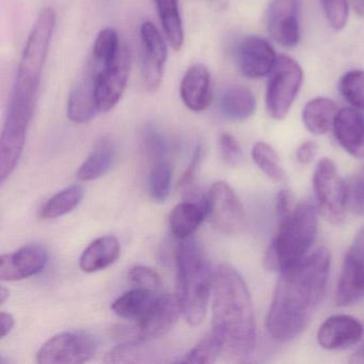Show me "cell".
Masks as SVG:
<instances>
[{
  "label": "cell",
  "instance_id": "cell-30",
  "mask_svg": "<svg viewBox=\"0 0 364 364\" xmlns=\"http://www.w3.org/2000/svg\"><path fill=\"white\" fill-rule=\"evenodd\" d=\"M120 39L118 33L114 28H104L97 33L92 48V57L91 58L99 63L100 65H108L118 56L120 52Z\"/></svg>",
  "mask_w": 364,
  "mask_h": 364
},
{
  "label": "cell",
  "instance_id": "cell-3",
  "mask_svg": "<svg viewBox=\"0 0 364 364\" xmlns=\"http://www.w3.org/2000/svg\"><path fill=\"white\" fill-rule=\"evenodd\" d=\"M56 23L57 14L52 7L40 11L21 57L8 110L33 118Z\"/></svg>",
  "mask_w": 364,
  "mask_h": 364
},
{
  "label": "cell",
  "instance_id": "cell-12",
  "mask_svg": "<svg viewBox=\"0 0 364 364\" xmlns=\"http://www.w3.org/2000/svg\"><path fill=\"white\" fill-rule=\"evenodd\" d=\"M181 313L182 309L178 296H157L154 304L132 328L133 340L146 342L165 336L174 327Z\"/></svg>",
  "mask_w": 364,
  "mask_h": 364
},
{
  "label": "cell",
  "instance_id": "cell-34",
  "mask_svg": "<svg viewBox=\"0 0 364 364\" xmlns=\"http://www.w3.org/2000/svg\"><path fill=\"white\" fill-rule=\"evenodd\" d=\"M341 95L355 109L364 112V71L353 70L340 82Z\"/></svg>",
  "mask_w": 364,
  "mask_h": 364
},
{
  "label": "cell",
  "instance_id": "cell-40",
  "mask_svg": "<svg viewBox=\"0 0 364 364\" xmlns=\"http://www.w3.org/2000/svg\"><path fill=\"white\" fill-rule=\"evenodd\" d=\"M202 154H203V149H202L201 146H198L197 148H196L195 152H193L191 164H189L188 167H187L186 171L183 174L182 178H181V186L191 184V181L195 178L196 172H197L200 164H201Z\"/></svg>",
  "mask_w": 364,
  "mask_h": 364
},
{
  "label": "cell",
  "instance_id": "cell-43",
  "mask_svg": "<svg viewBox=\"0 0 364 364\" xmlns=\"http://www.w3.org/2000/svg\"><path fill=\"white\" fill-rule=\"evenodd\" d=\"M14 327V318L10 313H0V336L6 338Z\"/></svg>",
  "mask_w": 364,
  "mask_h": 364
},
{
  "label": "cell",
  "instance_id": "cell-2",
  "mask_svg": "<svg viewBox=\"0 0 364 364\" xmlns=\"http://www.w3.org/2000/svg\"><path fill=\"white\" fill-rule=\"evenodd\" d=\"M213 329L223 353L234 361H247L255 353L257 328L252 300L242 274L229 264H220L214 274Z\"/></svg>",
  "mask_w": 364,
  "mask_h": 364
},
{
  "label": "cell",
  "instance_id": "cell-35",
  "mask_svg": "<svg viewBox=\"0 0 364 364\" xmlns=\"http://www.w3.org/2000/svg\"><path fill=\"white\" fill-rule=\"evenodd\" d=\"M142 142L146 154L153 161L166 159L170 150V144L166 136L156 127L148 125L142 133Z\"/></svg>",
  "mask_w": 364,
  "mask_h": 364
},
{
  "label": "cell",
  "instance_id": "cell-1",
  "mask_svg": "<svg viewBox=\"0 0 364 364\" xmlns=\"http://www.w3.org/2000/svg\"><path fill=\"white\" fill-rule=\"evenodd\" d=\"M330 264V252L321 247L280 272L266 317V329L274 340L289 342L308 327L325 295Z\"/></svg>",
  "mask_w": 364,
  "mask_h": 364
},
{
  "label": "cell",
  "instance_id": "cell-16",
  "mask_svg": "<svg viewBox=\"0 0 364 364\" xmlns=\"http://www.w3.org/2000/svg\"><path fill=\"white\" fill-rule=\"evenodd\" d=\"M97 68L99 67L95 61L90 58L84 75L70 93L67 114L72 122L84 124L90 122L97 114H100L95 95Z\"/></svg>",
  "mask_w": 364,
  "mask_h": 364
},
{
  "label": "cell",
  "instance_id": "cell-11",
  "mask_svg": "<svg viewBox=\"0 0 364 364\" xmlns=\"http://www.w3.org/2000/svg\"><path fill=\"white\" fill-rule=\"evenodd\" d=\"M364 297V229L360 230L349 247L336 285V302L348 306Z\"/></svg>",
  "mask_w": 364,
  "mask_h": 364
},
{
  "label": "cell",
  "instance_id": "cell-8",
  "mask_svg": "<svg viewBox=\"0 0 364 364\" xmlns=\"http://www.w3.org/2000/svg\"><path fill=\"white\" fill-rule=\"evenodd\" d=\"M99 342L85 331H65L44 343L37 355L40 364H80L92 359Z\"/></svg>",
  "mask_w": 364,
  "mask_h": 364
},
{
  "label": "cell",
  "instance_id": "cell-33",
  "mask_svg": "<svg viewBox=\"0 0 364 364\" xmlns=\"http://www.w3.org/2000/svg\"><path fill=\"white\" fill-rule=\"evenodd\" d=\"M144 341L131 340L110 349L105 355V361L109 363H131V362H148L152 353L148 347L142 345Z\"/></svg>",
  "mask_w": 364,
  "mask_h": 364
},
{
  "label": "cell",
  "instance_id": "cell-32",
  "mask_svg": "<svg viewBox=\"0 0 364 364\" xmlns=\"http://www.w3.org/2000/svg\"><path fill=\"white\" fill-rule=\"evenodd\" d=\"M223 353V345L218 334L212 330L206 334L184 359L186 363H213Z\"/></svg>",
  "mask_w": 364,
  "mask_h": 364
},
{
  "label": "cell",
  "instance_id": "cell-15",
  "mask_svg": "<svg viewBox=\"0 0 364 364\" xmlns=\"http://www.w3.org/2000/svg\"><path fill=\"white\" fill-rule=\"evenodd\" d=\"M277 59L272 46L257 36L245 38L236 48V63L242 75L249 80H259L269 75Z\"/></svg>",
  "mask_w": 364,
  "mask_h": 364
},
{
  "label": "cell",
  "instance_id": "cell-27",
  "mask_svg": "<svg viewBox=\"0 0 364 364\" xmlns=\"http://www.w3.org/2000/svg\"><path fill=\"white\" fill-rule=\"evenodd\" d=\"M156 298L155 291L135 287L120 296L112 304V309L122 318L137 321L151 308Z\"/></svg>",
  "mask_w": 364,
  "mask_h": 364
},
{
  "label": "cell",
  "instance_id": "cell-7",
  "mask_svg": "<svg viewBox=\"0 0 364 364\" xmlns=\"http://www.w3.org/2000/svg\"><path fill=\"white\" fill-rule=\"evenodd\" d=\"M313 188L319 214L329 223L344 220L347 210V185L330 159H321L313 173Z\"/></svg>",
  "mask_w": 364,
  "mask_h": 364
},
{
  "label": "cell",
  "instance_id": "cell-4",
  "mask_svg": "<svg viewBox=\"0 0 364 364\" xmlns=\"http://www.w3.org/2000/svg\"><path fill=\"white\" fill-rule=\"evenodd\" d=\"M178 299L187 323L198 326L208 311L214 274L210 261L199 242L193 238L181 240L176 249Z\"/></svg>",
  "mask_w": 364,
  "mask_h": 364
},
{
  "label": "cell",
  "instance_id": "cell-18",
  "mask_svg": "<svg viewBox=\"0 0 364 364\" xmlns=\"http://www.w3.org/2000/svg\"><path fill=\"white\" fill-rule=\"evenodd\" d=\"M363 332V326L355 317L332 315L319 327L317 342L327 350H342L360 342Z\"/></svg>",
  "mask_w": 364,
  "mask_h": 364
},
{
  "label": "cell",
  "instance_id": "cell-23",
  "mask_svg": "<svg viewBox=\"0 0 364 364\" xmlns=\"http://www.w3.org/2000/svg\"><path fill=\"white\" fill-rule=\"evenodd\" d=\"M219 107L225 118L240 122L255 114L257 101L252 91L247 87L231 86L221 95Z\"/></svg>",
  "mask_w": 364,
  "mask_h": 364
},
{
  "label": "cell",
  "instance_id": "cell-26",
  "mask_svg": "<svg viewBox=\"0 0 364 364\" xmlns=\"http://www.w3.org/2000/svg\"><path fill=\"white\" fill-rule=\"evenodd\" d=\"M154 3L168 43L174 50H180L184 44V28L178 0H154Z\"/></svg>",
  "mask_w": 364,
  "mask_h": 364
},
{
  "label": "cell",
  "instance_id": "cell-6",
  "mask_svg": "<svg viewBox=\"0 0 364 364\" xmlns=\"http://www.w3.org/2000/svg\"><path fill=\"white\" fill-rule=\"evenodd\" d=\"M304 82V72L297 61L289 56L277 59L266 88V109L274 120L289 114Z\"/></svg>",
  "mask_w": 364,
  "mask_h": 364
},
{
  "label": "cell",
  "instance_id": "cell-41",
  "mask_svg": "<svg viewBox=\"0 0 364 364\" xmlns=\"http://www.w3.org/2000/svg\"><path fill=\"white\" fill-rule=\"evenodd\" d=\"M293 196L287 189H282L277 196V215L281 219L287 216L293 210Z\"/></svg>",
  "mask_w": 364,
  "mask_h": 364
},
{
  "label": "cell",
  "instance_id": "cell-39",
  "mask_svg": "<svg viewBox=\"0 0 364 364\" xmlns=\"http://www.w3.org/2000/svg\"><path fill=\"white\" fill-rule=\"evenodd\" d=\"M219 149L223 161L231 166H237L242 161V151L236 138L230 133H223L219 137Z\"/></svg>",
  "mask_w": 364,
  "mask_h": 364
},
{
  "label": "cell",
  "instance_id": "cell-9",
  "mask_svg": "<svg viewBox=\"0 0 364 364\" xmlns=\"http://www.w3.org/2000/svg\"><path fill=\"white\" fill-rule=\"evenodd\" d=\"M97 65L95 95L100 114L108 112L118 105L124 95L131 71V53L125 44L114 61L108 65Z\"/></svg>",
  "mask_w": 364,
  "mask_h": 364
},
{
  "label": "cell",
  "instance_id": "cell-36",
  "mask_svg": "<svg viewBox=\"0 0 364 364\" xmlns=\"http://www.w3.org/2000/svg\"><path fill=\"white\" fill-rule=\"evenodd\" d=\"M319 1L330 26L336 31L344 28L348 20V1L347 0H319Z\"/></svg>",
  "mask_w": 364,
  "mask_h": 364
},
{
  "label": "cell",
  "instance_id": "cell-24",
  "mask_svg": "<svg viewBox=\"0 0 364 364\" xmlns=\"http://www.w3.org/2000/svg\"><path fill=\"white\" fill-rule=\"evenodd\" d=\"M116 146L112 138L103 137L95 144L92 152L80 166L77 178L84 182L97 180L105 176L114 165Z\"/></svg>",
  "mask_w": 364,
  "mask_h": 364
},
{
  "label": "cell",
  "instance_id": "cell-38",
  "mask_svg": "<svg viewBox=\"0 0 364 364\" xmlns=\"http://www.w3.org/2000/svg\"><path fill=\"white\" fill-rule=\"evenodd\" d=\"M129 279L134 287L156 291L161 287V279L152 268L146 266H135L129 272Z\"/></svg>",
  "mask_w": 364,
  "mask_h": 364
},
{
  "label": "cell",
  "instance_id": "cell-20",
  "mask_svg": "<svg viewBox=\"0 0 364 364\" xmlns=\"http://www.w3.org/2000/svg\"><path fill=\"white\" fill-rule=\"evenodd\" d=\"M338 144L351 156L364 159V114L355 108L338 110L333 123Z\"/></svg>",
  "mask_w": 364,
  "mask_h": 364
},
{
  "label": "cell",
  "instance_id": "cell-42",
  "mask_svg": "<svg viewBox=\"0 0 364 364\" xmlns=\"http://www.w3.org/2000/svg\"><path fill=\"white\" fill-rule=\"evenodd\" d=\"M317 146L315 142L306 141L300 144L296 152V159L302 165H308L312 163L313 159L316 156Z\"/></svg>",
  "mask_w": 364,
  "mask_h": 364
},
{
  "label": "cell",
  "instance_id": "cell-29",
  "mask_svg": "<svg viewBox=\"0 0 364 364\" xmlns=\"http://www.w3.org/2000/svg\"><path fill=\"white\" fill-rule=\"evenodd\" d=\"M253 161L255 165L274 182H282L285 178V172L280 164L278 154L274 149L266 142L259 141L253 146Z\"/></svg>",
  "mask_w": 364,
  "mask_h": 364
},
{
  "label": "cell",
  "instance_id": "cell-45",
  "mask_svg": "<svg viewBox=\"0 0 364 364\" xmlns=\"http://www.w3.org/2000/svg\"><path fill=\"white\" fill-rule=\"evenodd\" d=\"M9 289H6L5 287H0V304H5L6 300L9 299Z\"/></svg>",
  "mask_w": 364,
  "mask_h": 364
},
{
  "label": "cell",
  "instance_id": "cell-31",
  "mask_svg": "<svg viewBox=\"0 0 364 364\" xmlns=\"http://www.w3.org/2000/svg\"><path fill=\"white\" fill-rule=\"evenodd\" d=\"M171 180L172 167L169 161L167 159L154 161L149 178V189L155 202L164 203L169 197Z\"/></svg>",
  "mask_w": 364,
  "mask_h": 364
},
{
  "label": "cell",
  "instance_id": "cell-25",
  "mask_svg": "<svg viewBox=\"0 0 364 364\" xmlns=\"http://www.w3.org/2000/svg\"><path fill=\"white\" fill-rule=\"evenodd\" d=\"M338 110L336 103L327 97H316L306 103L302 110V122L315 136L325 135L333 127Z\"/></svg>",
  "mask_w": 364,
  "mask_h": 364
},
{
  "label": "cell",
  "instance_id": "cell-21",
  "mask_svg": "<svg viewBox=\"0 0 364 364\" xmlns=\"http://www.w3.org/2000/svg\"><path fill=\"white\" fill-rule=\"evenodd\" d=\"M208 216V198L200 196L178 204L169 217L170 230L180 240L191 237Z\"/></svg>",
  "mask_w": 364,
  "mask_h": 364
},
{
  "label": "cell",
  "instance_id": "cell-10",
  "mask_svg": "<svg viewBox=\"0 0 364 364\" xmlns=\"http://www.w3.org/2000/svg\"><path fill=\"white\" fill-rule=\"evenodd\" d=\"M208 216L213 227L220 233L235 235L244 229V208L235 191L227 183L220 181L210 187Z\"/></svg>",
  "mask_w": 364,
  "mask_h": 364
},
{
  "label": "cell",
  "instance_id": "cell-37",
  "mask_svg": "<svg viewBox=\"0 0 364 364\" xmlns=\"http://www.w3.org/2000/svg\"><path fill=\"white\" fill-rule=\"evenodd\" d=\"M347 208L360 216L364 215V165L347 185Z\"/></svg>",
  "mask_w": 364,
  "mask_h": 364
},
{
  "label": "cell",
  "instance_id": "cell-5",
  "mask_svg": "<svg viewBox=\"0 0 364 364\" xmlns=\"http://www.w3.org/2000/svg\"><path fill=\"white\" fill-rule=\"evenodd\" d=\"M317 229L316 206L309 201L296 204L287 216L279 219L278 231L266 253L268 269L282 272L302 261L316 240Z\"/></svg>",
  "mask_w": 364,
  "mask_h": 364
},
{
  "label": "cell",
  "instance_id": "cell-13",
  "mask_svg": "<svg viewBox=\"0 0 364 364\" xmlns=\"http://www.w3.org/2000/svg\"><path fill=\"white\" fill-rule=\"evenodd\" d=\"M142 50V80L149 92H156L161 88L164 69L167 61V46L163 36L152 22L142 23L140 26Z\"/></svg>",
  "mask_w": 364,
  "mask_h": 364
},
{
  "label": "cell",
  "instance_id": "cell-44",
  "mask_svg": "<svg viewBox=\"0 0 364 364\" xmlns=\"http://www.w3.org/2000/svg\"><path fill=\"white\" fill-rule=\"evenodd\" d=\"M350 363L364 364V346L351 355Z\"/></svg>",
  "mask_w": 364,
  "mask_h": 364
},
{
  "label": "cell",
  "instance_id": "cell-17",
  "mask_svg": "<svg viewBox=\"0 0 364 364\" xmlns=\"http://www.w3.org/2000/svg\"><path fill=\"white\" fill-rule=\"evenodd\" d=\"M48 255L41 245H28L16 252L1 255L0 279L1 281H20L35 276L48 263Z\"/></svg>",
  "mask_w": 364,
  "mask_h": 364
},
{
  "label": "cell",
  "instance_id": "cell-14",
  "mask_svg": "<svg viewBox=\"0 0 364 364\" xmlns=\"http://www.w3.org/2000/svg\"><path fill=\"white\" fill-rule=\"evenodd\" d=\"M270 37L284 48H294L300 39V0H270L266 11Z\"/></svg>",
  "mask_w": 364,
  "mask_h": 364
},
{
  "label": "cell",
  "instance_id": "cell-22",
  "mask_svg": "<svg viewBox=\"0 0 364 364\" xmlns=\"http://www.w3.org/2000/svg\"><path fill=\"white\" fill-rule=\"evenodd\" d=\"M120 255L118 238L112 235L102 236L85 249L80 259V266L85 272H100L116 263Z\"/></svg>",
  "mask_w": 364,
  "mask_h": 364
},
{
  "label": "cell",
  "instance_id": "cell-19",
  "mask_svg": "<svg viewBox=\"0 0 364 364\" xmlns=\"http://www.w3.org/2000/svg\"><path fill=\"white\" fill-rule=\"evenodd\" d=\"M180 97L191 112H201L210 107L213 100L212 77L205 65L196 63L187 69L181 82Z\"/></svg>",
  "mask_w": 364,
  "mask_h": 364
},
{
  "label": "cell",
  "instance_id": "cell-28",
  "mask_svg": "<svg viewBox=\"0 0 364 364\" xmlns=\"http://www.w3.org/2000/svg\"><path fill=\"white\" fill-rule=\"evenodd\" d=\"M84 198L82 187L74 185L50 198L41 210V217L44 219H56L71 213L77 208Z\"/></svg>",
  "mask_w": 364,
  "mask_h": 364
}]
</instances>
